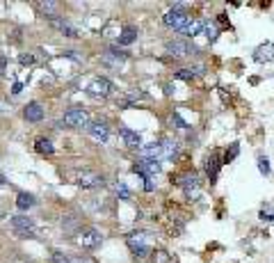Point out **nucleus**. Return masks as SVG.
I'll use <instances>...</instances> for the list:
<instances>
[{
    "label": "nucleus",
    "instance_id": "1",
    "mask_svg": "<svg viewBox=\"0 0 274 263\" xmlns=\"http://www.w3.org/2000/svg\"><path fill=\"white\" fill-rule=\"evenodd\" d=\"M162 21H164V25L167 28H174V30H185L187 28V14L183 10H169L167 14L162 16Z\"/></svg>",
    "mask_w": 274,
    "mask_h": 263
},
{
    "label": "nucleus",
    "instance_id": "2",
    "mask_svg": "<svg viewBox=\"0 0 274 263\" xmlns=\"http://www.w3.org/2000/svg\"><path fill=\"white\" fill-rule=\"evenodd\" d=\"M78 243L87 249H94L103 243V236H100V231H96V229H82L80 234H78Z\"/></svg>",
    "mask_w": 274,
    "mask_h": 263
},
{
    "label": "nucleus",
    "instance_id": "3",
    "mask_svg": "<svg viewBox=\"0 0 274 263\" xmlns=\"http://www.w3.org/2000/svg\"><path fill=\"white\" fill-rule=\"evenodd\" d=\"M12 226H14V231H16V236H21V238L35 234V222H32L30 217H14Z\"/></svg>",
    "mask_w": 274,
    "mask_h": 263
},
{
    "label": "nucleus",
    "instance_id": "4",
    "mask_svg": "<svg viewBox=\"0 0 274 263\" xmlns=\"http://www.w3.org/2000/svg\"><path fill=\"white\" fill-rule=\"evenodd\" d=\"M87 112L85 110H68L66 115H64V124L71 126V128H82V126H87Z\"/></svg>",
    "mask_w": 274,
    "mask_h": 263
},
{
    "label": "nucleus",
    "instance_id": "5",
    "mask_svg": "<svg viewBox=\"0 0 274 263\" xmlns=\"http://www.w3.org/2000/svg\"><path fill=\"white\" fill-rule=\"evenodd\" d=\"M103 183H105V179L100 174H96V172H82L78 176V185L80 188H100Z\"/></svg>",
    "mask_w": 274,
    "mask_h": 263
},
{
    "label": "nucleus",
    "instance_id": "6",
    "mask_svg": "<svg viewBox=\"0 0 274 263\" xmlns=\"http://www.w3.org/2000/svg\"><path fill=\"white\" fill-rule=\"evenodd\" d=\"M167 53L174 57H185L192 53V46L190 42H183V39H174V42L167 44Z\"/></svg>",
    "mask_w": 274,
    "mask_h": 263
},
{
    "label": "nucleus",
    "instance_id": "7",
    "mask_svg": "<svg viewBox=\"0 0 274 263\" xmlns=\"http://www.w3.org/2000/svg\"><path fill=\"white\" fill-rule=\"evenodd\" d=\"M87 89H89V94H94V96H108V94L112 92V83H110L108 78H94Z\"/></svg>",
    "mask_w": 274,
    "mask_h": 263
},
{
    "label": "nucleus",
    "instance_id": "8",
    "mask_svg": "<svg viewBox=\"0 0 274 263\" xmlns=\"http://www.w3.org/2000/svg\"><path fill=\"white\" fill-rule=\"evenodd\" d=\"M128 247L132 249L135 256H144V254L149 252V247H146V243H144V234H130L128 236Z\"/></svg>",
    "mask_w": 274,
    "mask_h": 263
},
{
    "label": "nucleus",
    "instance_id": "9",
    "mask_svg": "<svg viewBox=\"0 0 274 263\" xmlns=\"http://www.w3.org/2000/svg\"><path fill=\"white\" fill-rule=\"evenodd\" d=\"M254 60L260 62V64L272 62L274 60V44H260V46L254 51Z\"/></svg>",
    "mask_w": 274,
    "mask_h": 263
},
{
    "label": "nucleus",
    "instance_id": "10",
    "mask_svg": "<svg viewBox=\"0 0 274 263\" xmlns=\"http://www.w3.org/2000/svg\"><path fill=\"white\" fill-rule=\"evenodd\" d=\"M222 162H224V160H219L217 153H210L208 162H206V174H208L210 183H215V181H217V176H219V167H222Z\"/></svg>",
    "mask_w": 274,
    "mask_h": 263
},
{
    "label": "nucleus",
    "instance_id": "11",
    "mask_svg": "<svg viewBox=\"0 0 274 263\" xmlns=\"http://www.w3.org/2000/svg\"><path fill=\"white\" fill-rule=\"evenodd\" d=\"M176 183L185 190L187 197H192V190H194V192L199 190V176H196V174H185V176H181Z\"/></svg>",
    "mask_w": 274,
    "mask_h": 263
},
{
    "label": "nucleus",
    "instance_id": "12",
    "mask_svg": "<svg viewBox=\"0 0 274 263\" xmlns=\"http://www.w3.org/2000/svg\"><path fill=\"white\" fill-rule=\"evenodd\" d=\"M87 130H89L91 138L100 140V142H105V140L110 138V130H108V126H105L103 121H94V124H89V126H87Z\"/></svg>",
    "mask_w": 274,
    "mask_h": 263
},
{
    "label": "nucleus",
    "instance_id": "13",
    "mask_svg": "<svg viewBox=\"0 0 274 263\" xmlns=\"http://www.w3.org/2000/svg\"><path fill=\"white\" fill-rule=\"evenodd\" d=\"M119 135H121V140H123V144H126V147H130V149L142 147V138L135 133V130H130V128H121V130H119Z\"/></svg>",
    "mask_w": 274,
    "mask_h": 263
},
{
    "label": "nucleus",
    "instance_id": "14",
    "mask_svg": "<svg viewBox=\"0 0 274 263\" xmlns=\"http://www.w3.org/2000/svg\"><path fill=\"white\" fill-rule=\"evenodd\" d=\"M140 153L146 160H158V158L162 156V144L153 142V144H146V147H140Z\"/></svg>",
    "mask_w": 274,
    "mask_h": 263
},
{
    "label": "nucleus",
    "instance_id": "15",
    "mask_svg": "<svg viewBox=\"0 0 274 263\" xmlns=\"http://www.w3.org/2000/svg\"><path fill=\"white\" fill-rule=\"evenodd\" d=\"M23 115H25L27 121H41L44 119V108H41L39 103H27V108L23 110Z\"/></svg>",
    "mask_w": 274,
    "mask_h": 263
},
{
    "label": "nucleus",
    "instance_id": "16",
    "mask_svg": "<svg viewBox=\"0 0 274 263\" xmlns=\"http://www.w3.org/2000/svg\"><path fill=\"white\" fill-rule=\"evenodd\" d=\"M137 39V28H132V25H126V28L121 30V35H119V44L121 46H128V44H132Z\"/></svg>",
    "mask_w": 274,
    "mask_h": 263
},
{
    "label": "nucleus",
    "instance_id": "17",
    "mask_svg": "<svg viewBox=\"0 0 274 263\" xmlns=\"http://www.w3.org/2000/svg\"><path fill=\"white\" fill-rule=\"evenodd\" d=\"M35 149H37V153H41V156H53V151H55V147H53V142L50 140H46V138H39L35 142Z\"/></svg>",
    "mask_w": 274,
    "mask_h": 263
},
{
    "label": "nucleus",
    "instance_id": "18",
    "mask_svg": "<svg viewBox=\"0 0 274 263\" xmlns=\"http://www.w3.org/2000/svg\"><path fill=\"white\" fill-rule=\"evenodd\" d=\"M32 206H35V197H32V194L21 192L16 197V208L18 211H27V208H32Z\"/></svg>",
    "mask_w": 274,
    "mask_h": 263
},
{
    "label": "nucleus",
    "instance_id": "19",
    "mask_svg": "<svg viewBox=\"0 0 274 263\" xmlns=\"http://www.w3.org/2000/svg\"><path fill=\"white\" fill-rule=\"evenodd\" d=\"M203 25H206V21H192V23H187V28L183 30V32H185L187 37H196V35L203 32Z\"/></svg>",
    "mask_w": 274,
    "mask_h": 263
},
{
    "label": "nucleus",
    "instance_id": "20",
    "mask_svg": "<svg viewBox=\"0 0 274 263\" xmlns=\"http://www.w3.org/2000/svg\"><path fill=\"white\" fill-rule=\"evenodd\" d=\"M160 144H162V156H164V158H176V153H178V142L164 140V142H160Z\"/></svg>",
    "mask_w": 274,
    "mask_h": 263
},
{
    "label": "nucleus",
    "instance_id": "21",
    "mask_svg": "<svg viewBox=\"0 0 274 263\" xmlns=\"http://www.w3.org/2000/svg\"><path fill=\"white\" fill-rule=\"evenodd\" d=\"M196 74H203V71H201V67H196V69H181V71H176V78H181V80H192Z\"/></svg>",
    "mask_w": 274,
    "mask_h": 263
},
{
    "label": "nucleus",
    "instance_id": "22",
    "mask_svg": "<svg viewBox=\"0 0 274 263\" xmlns=\"http://www.w3.org/2000/svg\"><path fill=\"white\" fill-rule=\"evenodd\" d=\"M237 153H240V144L233 142L231 147L226 149V153H224V162H233V160L237 158Z\"/></svg>",
    "mask_w": 274,
    "mask_h": 263
},
{
    "label": "nucleus",
    "instance_id": "23",
    "mask_svg": "<svg viewBox=\"0 0 274 263\" xmlns=\"http://www.w3.org/2000/svg\"><path fill=\"white\" fill-rule=\"evenodd\" d=\"M55 25H57L59 30H62L64 37H78V30H76V28H71L68 23H64V21H55Z\"/></svg>",
    "mask_w": 274,
    "mask_h": 263
},
{
    "label": "nucleus",
    "instance_id": "24",
    "mask_svg": "<svg viewBox=\"0 0 274 263\" xmlns=\"http://www.w3.org/2000/svg\"><path fill=\"white\" fill-rule=\"evenodd\" d=\"M37 10L44 12V14H48L50 19H55V10H57V5H55V3H39V5H37Z\"/></svg>",
    "mask_w": 274,
    "mask_h": 263
},
{
    "label": "nucleus",
    "instance_id": "25",
    "mask_svg": "<svg viewBox=\"0 0 274 263\" xmlns=\"http://www.w3.org/2000/svg\"><path fill=\"white\" fill-rule=\"evenodd\" d=\"M78 222H80V220H78L76 215H66V217H64V220H62V229L73 231V229H76V226H78Z\"/></svg>",
    "mask_w": 274,
    "mask_h": 263
},
{
    "label": "nucleus",
    "instance_id": "26",
    "mask_svg": "<svg viewBox=\"0 0 274 263\" xmlns=\"http://www.w3.org/2000/svg\"><path fill=\"white\" fill-rule=\"evenodd\" d=\"M153 263H172V258H169L167 252L158 249V252H153Z\"/></svg>",
    "mask_w": 274,
    "mask_h": 263
},
{
    "label": "nucleus",
    "instance_id": "27",
    "mask_svg": "<svg viewBox=\"0 0 274 263\" xmlns=\"http://www.w3.org/2000/svg\"><path fill=\"white\" fill-rule=\"evenodd\" d=\"M258 172L263 176H267L269 174V160L265 156H258Z\"/></svg>",
    "mask_w": 274,
    "mask_h": 263
},
{
    "label": "nucleus",
    "instance_id": "28",
    "mask_svg": "<svg viewBox=\"0 0 274 263\" xmlns=\"http://www.w3.org/2000/svg\"><path fill=\"white\" fill-rule=\"evenodd\" d=\"M203 35L210 39V42H213V39L217 37V28H215L213 23H206V25H203Z\"/></svg>",
    "mask_w": 274,
    "mask_h": 263
},
{
    "label": "nucleus",
    "instance_id": "29",
    "mask_svg": "<svg viewBox=\"0 0 274 263\" xmlns=\"http://www.w3.org/2000/svg\"><path fill=\"white\" fill-rule=\"evenodd\" d=\"M114 190H117V194H119L121 199H128V197H130V190H128L123 183H117V185H114Z\"/></svg>",
    "mask_w": 274,
    "mask_h": 263
},
{
    "label": "nucleus",
    "instance_id": "30",
    "mask_svg": "<svg viewBox=\"0 0 274 263\" xmlns=\"http://www.w3.org/2000/svg\"><path fill=\"white\" fill-rule=\"evenodd\" d=\"M172 124H176V128H187V124L181 119V115H178V112H174V115H172Z\"/></svg>",
    "mask_w": 274,
    "mask_h": 263
},
{
    "label": "nucleus",
    "instance_id": "31",
    "mask_svg": "<svg viewBox=\"0 0 274 263\" xmlns=\"http://www.w3.org/2000/svg\"><path fill=\"white\" fill-rule=\"evenodd\" d=\"M37 62V57L32 55V53H27V55H21V64H27V67H32Z\"/></svg>",
    "mask_w": 274,
    "mask_h": 263
},
{
    "label": "nucleus",
    "instance_id": "32",
    "mask_svg": "<svg viewBox=\"0 0 274 263\" xmlns=\"http://www.w3.org/2000/svg\"><path fill=\"white\" fill-rule=\"evenodd\" d=\"M260 220L263 222H274V213H265V211H260Z\"/></svg>",
    "mask_w": 274,
    "mask_h": 263
},
{
    "label": "nucleus",
    "instance_id": "33",
    "mask_svg": "<svg viewBox=\"0 0 274 263\" xmlns=\"http://www.w3.org/2000/svg\"><path fill=\"white\" fill-rule=\"evenodd\" d=\"M153 188H155L153 179H144V190H146V192H153Z\"/></svg>",
    "mask_w": 274,
    "mask_h": 263
},
{
    "label": "nucleus",
    "instance_id": "34",
    "mask_svg": "<svg viewBox=\"0 0 274 263\" xmlns=\"http://www.w3.org/2000/svg\"><path fill=\"white\" fill-rule=\"evenodd\" d=\"M23 92V85L21 83H14V87H12V94H21Z\"/></svg>",
    "mask_w": 274,
    "mask_h": 263
},
{
    "label": "nucleus",
    "instance_id": "35",
    "mask_svg": "<svg viewBox=\"0 0 274 263\" xmlns=\"http://www.w3.org/2000/svg\"><path fill=\"white\" fill-rule=\"evenodd\" d=\"M219 23H222V25H228V19H226V14H219Z\"/></svg>",
    "mask_w": 274,
    "mask_h": 263
},
{
    "label": "nucleus",
    "instance_id": "36",
    "mask_svg": "<svg viewBox=\"0 0 274 263\" xmlns=\"http://www.w3.org/2000/svg\"><path fill=\"white\" fill-rule=\"evenodd\" d=\"M68 263H89V261H85V258H71Z\"/></svg>",
    "mask_w": 274,
    "mask_h": 263
},
{
    "label": "nucleus",
    "instance_id": "37",
    "mask_svg": "<svg viewBox=\"0 0 274 263\" xmlns=\"http://www.w3.org/2000/svg\"><path fill=\"white\" fill-rule=\"evenodd\" d=\"M5 183V179H3V176H0V185H3Z\"/></svg>",
    "mask_w": 274,
    "mask_h": 263
}]
</instances>
